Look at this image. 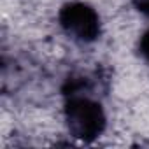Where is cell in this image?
I'll return each instance as SVG.
<instances>
[{"instance_id": "obj_3", "label": "cell", "mask_w": 149, "mask_h": 149, "mask_svg": "<svg viewBox=\"0 0 149 149\" xmlns=\"http://www.w3.org/2000/svg\"><path fill=\"white\" fill-rule=\"evenodd\" d=\"M140 51H142L144 58L149 61V30L142 35V40H140Z\"/></svg>"}, {"instance_id": "obj_4", "label": "cell", "mask_w": 149, "mask_h": 149, "mask_svg": "<svg viewBox=\"0 0 149 149\" xmlns=\"http://www.w3.org/2000/svg\"><path fill=\"white\" fill-rule=\"evenodd\" d=\"M133 6L140 13H144L146 16H149V0H133Z\"/></svg>"}, {"instance_id": "obj_2", "label": "cell", "mask_w": 149, "mask_h": 149, "mask_svg": "<svg viewBox=\"0 0 149 149\" xmlns=\"http://www.w3.org/2000/svg\"><path fill=\"white\" fill-rule=\"evenodd\" d=\"M60 26L74 39L81 42H93L100 35V18L90 6L72 2L60 9Z\"/></svg>"}, {"instance_id": "obj_1", "label": "cell", "mask_w": 149, "mask_h": 149, "mask_svg": "<svg viewBox=\"0 0 149 149\" xmlns=\"http://www.w3.org/2000/svg\"><path fill=\"white\" fill-rule=\"evenodd\" d=\"M65 123L72 137L91 142L102 135L105 128V114L102 107L86 97H70L65 105Z\"/></svg>"}]
</instances>
